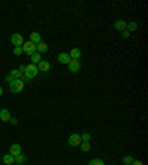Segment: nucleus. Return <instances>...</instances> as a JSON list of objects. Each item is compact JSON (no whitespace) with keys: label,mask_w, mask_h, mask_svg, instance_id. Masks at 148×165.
Segmentation results:
<instances>
[{"label":"nucleus","mask_w":148,"mask_h":165,"mask_svg":"<svg viewBox=\"0 0 148 165\" xmlns=\"http://www.w3.org/2000/svg\"><path fill=\"white\" fill-rule=\"evenodd\" d=\"M80 143H81L80 134H71V136L68 137V144H70V146L76 147V146H80Z\"/></svg>","instance_id":"6"},{"label":"nucleus","mask_w":148,"mask_h":165,"mask_svg":"<svg viewBox=\"0 0 148 165\" xmlns=\"http://www.w3.org/2000/svg\"><path fill=\"white\" fill-rule=\"evenodd\" d=\"M36 50H37L39 53H46V52H47V44H46V43L36 44Z\"/></svg>","instance_id":"16"},{"label":"nucleus","mask_w":148,"mask_h":165,"mask_svg":"<svg viewBox=\"0 0 148 165\" xmlns=\"http://www.w3.org/2000/svg\"><path fill=\"white\" fill-rule=\"evenodd\" d=\"M13 80H15V78L12 77L11 74H9V75H6V81H8V83H9V84H11V83H12V81H13Z\"/></svg>","instance_id":"25"},{"label":"nucleus","mask_w":148,"mask_h":165,"mask_svg":"<svg viewBox=\"0 0 148 165\" xmlns=\"http://www.w3.org/2000/svg\"><path fill=\"white\" fill-rule=\"evenodd\" d=\"M13 55L15 56L22 55V47H15V49H13Z\"/></svg>","instance_id":"24"},{"label":"nucleus","mask_w":148,"mask_h":165,"mask_svg":"<svg viewBox=\"0 0 148 165\" xmlns=\"http://www.w3.org/2000/svg\"><path fill=\"white\" fill-rule=\"evenodd\" d=\"M126 25H127V22L122 21V19H119V21L114 22V28H115V30H119V31H125Z\"/></svg>","instance_id":"11"},{"label":"nucleus","mask_w":148,"mask_h":165,"mask_svg":"<svg viewBox=\"0 0 148 165\" xmlns=\"http://www.w3.org/2000/svg\"><path fill=\"white\" fill-rule=\"evenodd\" d=\"M58 61H59L61 64H67V65H68L70 61H71V58H70L68 53L62 52V53H59V55H58Z\"/></svg>","instance_id":"8"},{"label":"nucleus","mask_w":148,"mask_h":165,"mask_svg":"<svg viewBox=\"0 0 148 165\" xmlns=\"http://www.w3.org/2000/svg\"><path fill=\"white\" fill-rule=\"evenodd\" d=\"M0 120H2L3 122H9V120H11L9 109H2L0 111Z\"/></svg>","instance_id":"9"},{"label":"nucleus","mask_w":148,"mask_h":165,"mask_svg":"<svg viewBox=\"0 0 148 165\" xmlns=\"http://www.w3.org/2000/svg\"><path fill=\"white\" fill-rule=\"evenodd\" d=\"M80 139H81V142H91V134L89 133H84V134H81L80 136Z\"/></svg>","instance_id":"20"},{"label":"nucleus","mask_w":148,"mask_h":165,"mask_svg":"<svg viewBox=\"0 0 148 165\" xmlns=\"http://www.w3.org/2000/svg\"><path fill=\"white\" fill-rule=\"evenodd\" d=\"M132 162H133V158H132V156H125V158H123V164L132 165Z\"/></svg>","instance_id":"22"},{"label":"nucleus","mask_w":148,"mask_h":165,"mask_svg":"<svg viewBox=\"0 0 148 165\" xmlns=\"http://www.w3.org/2000/svg\"><path fill=\"white\" fill-rule=\"evenodd\" d=\"M24 84H25V83H24L22 80L18 78V80H13L11 84H9V88H11L12 93H21L24 88Z\"/></svg>","instance_id":"2"},{"label":"nucleus","mask_w":148,"mask_h":165,"mask_svg":"<svg viewBox=\"0 0 148 165\" xmlns=\"http://www.w3.org/2000/svg\"><path fill=\"white\" fill-rule=\"evenodd\" d=\"M30 41L31 43H34V44H39V43H42V35L39 33H31L30 34Z\"/></svg>","instance_id":"10"},{"label":"nucleus","mask_w":148,"mask_h":165,"mask_svg":"<svg viewBox=\"0 0 148 165\" xmlns=\"http://www.w3.org/2000/svg\"><path fill=\"white\" fill-rule=\"evenodd\" d=\"M80 68H81V64H80L79 59H71V61H70L68 69L71 71V72H74V74H76V72H79Z\"/></svg>","instance_id":"5"},{"label":"nucleus","mask_w":148,"mask_h":165,"mask_svg":"<svg viewBox=\"0 0 148 165\" xmlns=\"http://www.w3.org/2000/svg\"><path fill=\"white\" fill-rule=\"evenodd\" d=\"M11 75L15 78V80H18V78H21V72H19L18 69H13V71H11Z\"/></svg>","instance_id":"21"},{"label":"nucleus","mask_w":148,"mask_h":165,"mask_svg":"<svg viewBox=\"0 0 148 165\" xmlns=\"http://www.w3.org/2000/svg\"><path fill=\"white\" fill-rule=\"evenodd\" d=\"M18 71H19L21 74H24V72H25V65H21L19 68H18Z\"/></svg>","instance_id":"27"},{"label":"nucleus","mask_w":148,"mask_h":165,"mask_svg":"<svg viewBox=\"0 0 148 165\" xmlns=\"http://www.w3.org/2000/svg\"><path fill=\"white\" fill-rule=\"evenodd\" d=\"M25 161H27V158H25V155L24 153H19L15 156V164L16 165H24L25 164Z\"/></svg>","instance_id":"14"},{"label":"nucleus","mask_w":148,"mask_h":165,"mask_svg":"<svg viewBox=\"0 0 148 165\" xmlns=\"http://www.w3.org/2000/svg\"><path fill=\"white\" fill-rule=\"evenodd\" d=\"M9 121H11L12 124H16V122H18V121H16V120H15V118H11V120H9Z\"/></svg>","instance_id":"29"},{"label":"nucleus","mask_w":148,"mask_h":165,"mask_svg":"<svg viewBox=\"0 0 148 165\" xmlns=\"http://www.w3.org/2000/svg\"><path fill=\"white\" fill-rule=\"evenodd\" d=\"M122 33H123V38H127V37L130 35V33H129L127 30H125V31H122Z\"/></svg>","instance_id":"26"},{"label":"nucleus","mask_w":148,"mask_h":165,"mask_svg":"<svg viewBox=\"0 0 148 165\" xmlns=\"http://www.w3.org/2000/svg\"><path fill=\"white\" fill-rule=\"evenodd\" d=\"M3 162H5L6 165L15 164V156H12L11 153H6L5 156H3Z\"/></svg>","instance_id":"13"},{"label":"nucleus","mask_w":148,"mask_h":165,"mask_svg":"<svg viewBox=\"0 0 148 165\" xmlns=\"http://www.w3.org/2000/svg\"><path fill=\"white\" fill-rule=\"evenodd\" d=\"M126 30L130 33V31H135V30H138V24L135 21H132V22H129L127 25H126Z\"/></svg>","instance_id":"18"},{"label":"nucleus","mask_w":148,"mask_h":165,"mask_svg":"<svg viewBox=\"0 0 148 165\" xmlns=\"http://www.w3.org/2000/svg\"><path fill=\"white\" fill-rule=\"evenodd\" d=\"M132 165H144V162H141V161H133Z\"/></svg>","instance_id":"28"},{"label":"nucleus","mask_w":148,"mask_h":165,"mask_svg":"<svg viewBox=\"0 0 148 165\" xmlns=\"http://www.w3.org/2000/svg\"><path fill=\"white\" fill-rule=\"evenodd\" d=\"M36 52H37V50H36V44L34 43H31L30 40H28V41H24V44H22V53L31 56L33 53H36Z\"/></svg>","instance_id":"3"},{"label":"nucleus","mask_w":148,"mask_h":165,"mask_svg":"<svg viewBox=\"0 0 148 165\" xmlns=\"http://www.w3.org/2000/svg\"><path fill=\"white\" fill-rule=\"evenodd\" d=\"M80 147H81L83 152H89V150H91V143H89V142H81V143H80Z\"/></svg>","instance_id":"19"},{"label":"nucleus","mask_w":148,"mask_h":165,"mask_svg":"<svg viewBox=\"0 0 148 165\" xmlns=\"http://www.w3.org/2000/svg\"><path fill=\"white\" fill-rule=\"evenodd\" d=\"M19 153H21V144L13 143L11 146V155L12 156H16V155H19Z\"/></svg>","instance_id":"12"},{"label":"nucleus","mask_w":148,"mask_h":165,"mask_svg":"<svg viewBox=\"0 0 148 165\" xmlns=\"http://www.w3.org/2000/svg\"><path fill=\"white\" fill-rule=\"evenodd\" d=\"M3 94V88H2V86H0V96Z\"/></svg>","instance_id":"30"},{"label":"nucleus","mask_w":148,"mask_h":165,"mask_svg":"<svg viewBox=\"0 0 148 165\" xmlns=\"http://www.w3.org/2000/svg\"><path fill=\"white\" fill-rule=\"evenodd\" d=\"M11 43L15 46V47H21L24 44V37L21 35V34H18V33H15V34H12L11 35Z\"/></svg>","instance_id":"4"},{"label":"nucleus","mask_w":148,"mask_h":165,"mask_svg":"<svg viewBox=\"0 0 148 165\" xmlns=\"http://www.w3.org/2000/svg\"><path fill=\"white\" fill-rule=\"evenodd\" d=\"M89 165H105L101 161V159H91V162H89Z\"/></svg>","instance_id":"23"},{"label":"nucleus","mask_w":148,"mask_h":165,"mask_svg":"<svg viewBox=\"0 0 148 165\" xmlns=\"http://www.w3.org/2000/svg\"><path fill=\"white\" fill-rule=\"evenodd\" d=\"M70 55V58L71 59H80V56H81V52H80V49H71V52L68 53Z\"/></svg>","instance_id":"15"},{"label":"nucleus","mask_w":148,"mask_h":165,"mask_svg":"<svg viewBox=\"0 0 148 165\" xmlns=\"http://www.w3.org/2000/svg\"><path fill=\"white\" fill-rule=\"evenodd\" d=\"M37 69H39V71L46 72V71H49V69H50V64H49L47 61H40V62L37 64Z\"/></svg>","instance_id":"7"},{"label":"nucleus","mask_w":148,"mask_h":165,"mask_svg":"<svg viewBox=\"0 0 148 165\" xmlns=\"http://www.w3.org/2000/svg\"><path fill=\"white\" fill-rule=\"evenodd\" d=\"M37 74H39V69H37V65H28L25 66V72H24V75L27 80H33L34 77H37Z\"/></svg>","instance_id":"1"},{"label":"nucleus","mask_w":148,"mask_h":165,"mask_svg":"<svg viewBox=\"0 0 148 165\" xmlns=\"http://www.w3.org/2000/svg\"><path fill=\"white\" fill-rule=\"evenodd\" d=\"M30 58H31V64H33V65H37V64L42 61V56H40V53H37V52H36V53H33Z\"/></svg>","instance_id":"17"}]
</instances>
